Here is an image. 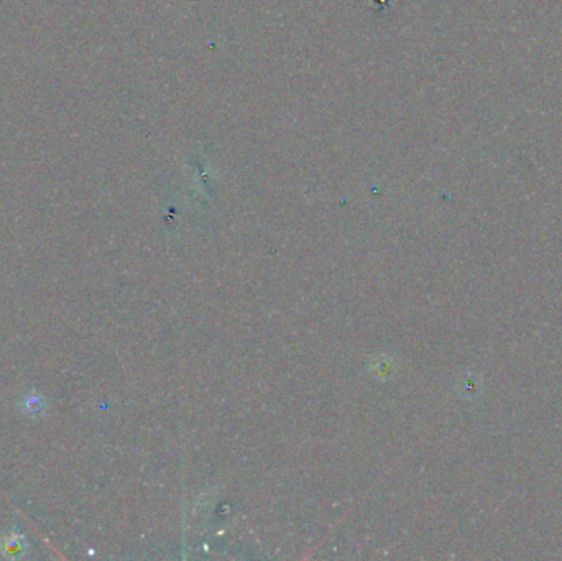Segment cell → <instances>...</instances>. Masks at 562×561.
<instances>
[{"mask_svg":"<svg viewBox=\"0 0 562 561\" xmlns=\"http://www.w3.org/2000/svg\"><path fill=\"white\" fill-rule=\"evenodd\" d=\"M24 548V538L19 537V535H10L4 542V550L9 553V555H17V553L22 552Z\"/></svg>","mask_w":562,"mask_h":561,"instance_id":"6da1fadb","label":"cell"}]
</instances>
